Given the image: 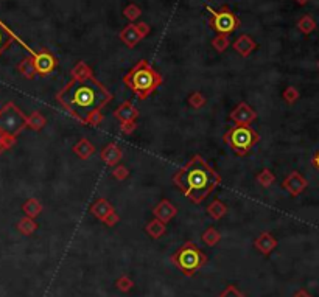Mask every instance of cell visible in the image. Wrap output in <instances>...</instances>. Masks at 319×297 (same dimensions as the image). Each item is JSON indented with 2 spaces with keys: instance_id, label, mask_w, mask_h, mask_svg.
Masks as SVG:
<instances>
[{
  "instance_id": "obj_1",
  "label": "cell",
  "mask_w": 319,
  "mask_h": 297,
  "mask_svg": "<svg viewBox=\"0 0 319 297\" xmlns=\"http://www.w3.org/2000/svg\"><path fill=\"white\" fill-rule=\"evenodd\" d=\"M112 98V94L94 75L78 80L72 78L56 94L58 104L86 126H98L101 123V110Z\"/></svg>"
},
{
  "instance_id": "obj_2",
  "label": "cell",
  "mask_w": 319,
  "mask_h": 297,
  "mask_svg": "<svg viewBox=\"0 0 319 297\" xmlns=\"http://www.w3.org/2000/svg\"><path fill=\"white\" fill-rule=\"evenodd\" d=\"M220 182H221L220 174L199 154L193 156L185 164V166H182L173 176V184L193 204H201L220 186Z\"/></svg>"
},
{
  "instance_id": "obj_3",
  "label": "cell",
  "mask_w": 319,
  "mask_h": 297,
  "mask_svg": "<svg viewBox=\"0 0 319 297\" xmlns=\"http://www.w3.org/2000/svg\"><path fill=\"white\" fill-rule=\"evenodd\" d=\"M162 75L156 72L154 67L145 60H140L123 76L125 86L131 90L139 100H147L162 84Z\"/></svg>"
},
{
  "instance_id": "obj_4",
  "label": "cell",
  "mask_w": 319,
  "mask_h": 297,
  "mask_svg": "<svg viewBox=\"0 0 319 297\" xmlns=\"http://www.w3.org/2000/svg\"><path fill=\"white\" fill-rule=\"evenodd\" d=\"M171 263L175 264L178 270L187 276L192 277L196 274V271H199L202 266H204L209 258L204 252L199 249V246L193 242H187L184 243L173 256L170 257Z\"/></svg>"
},
{
  "instance_id": "obj_5",
  "label": "cell",
  "mask_w": 319,
  "mask_h": 297,
  "mask_svg": "<svg viewBox=\"0 0 319 297\" xmlns=\"http://www.w3.org/2000/svg\"><path fill=\"white\" fill-rule=\"evenodd\" d=\"M223 140L237 156L243 158L260 142V136L249 124H235L224 132Z\"/></svg>"
},
{
  "instance_id": "obj_6",
  "label": "cell",
  "mask_w": 319,
  "mask_h": 297,
  "mask_svg": "<svg viewBox=\"0 0 319 297\" xmlns=\"http://www.w3.org/2000/svg\"><path fill=\"white\" fill-rule=\"evenodd\" d=\"M27 128V116L14 104L8 102L0 109V131L18 137Z\"/></svg>"
},
{
  "instance_id": "obj_7",
  "label": "cell",
  "mask_w": 319,
  "mask_h": 297,
  "mask_svg": "<svg viewBox=\"0 0 319 297\" xmlns=\"http://www.w3.org/2000/svg\"><path fill=\"white\" fill-rule=\"evenodd\" d=\"M206 8L210 14L209 25L218 34H229L240 26V19L229 10V6H223L220 11L213 10L209 5H206Z\"/></svg>"
},
{
  "instance_id": "obj_8",
  "label": "cell",
  "mask_w": 319,
  "mask_h": 297,
  "mask_svg": "<svg viewBox=\"0 0 319 297\" xmlns=\"http://www.w3.org/2000/svg\"><path fill=\"white\" fill-rule=\"evenodd\" d=\"M14 40H18L19 44L28 52V54L32 56V60H33V62H35L36 74H38V75H41V76H47L49 74H52L53 70L56 68L58 61H56V58H55V56H53L49 50L42 48V50H39V52H35L33 48L28 47L16 33H14Z\"/></svg>"
},
{
  "instance_id": "obj_9",
  "label": "cell",
  "mask_w": 319,
  "mask_h": 297,
  "mask_svg": "<svg viewBox=\"0 0 319 297\" xmlns=\"http://www.w3.org/2000/svg\"><path fill=\"white\" fill-rule=\"evenodd\" d=\"M282 187L291 196H299L308 187V180L303 178L299 172H291L283 179Z\"/></svg>"
},
{
  "instance_id": "obj_10",
  "label": "cell",
  "mask_w": 319,
  "mask_h": 297,
  "mask_svg": "<svg viewBox=\"0 0 319 297\" xmlns=\"http://www.w3.org/2000/svg\"><path fill=\"white\" fill-rule=\"evenodd\" d=\"M257 118V112L248 104L241 102L234 110L229 114V120H232L237 124H251Z\"/></svg>"
},
{
  "instance_id": "obj_11",
  "label": "cell",
  "mask_w": 319,
  "mask_h": 297,
  "mask_svg": "<svg viewBox=\"0 0 319 297\" xmlns=\"http://www.w3.org/2000/svg\"><path fill=\"white\" fill-rule=\"evenodd\" d=\"M100 158H101V160H103L108 166H115V165H119V162H122L123 151H122V148L117 144H115V142H111L103 150H101Z\"/></svg>"
},
{
  "instance_id": "obj_12",
  "label": "cell",
  "mask_w": 319,
  "mask_h": 297,
  "mask_svg": "<svg viewBox=\"0 0 319 297\" xmlns=\"http://www.w3.org/2000/svg\"><path fill=\"white\" fill-rule=\"evenodd\" d=\"M254 248L262 254V256L268 257L271 256V252L277 248V240L269 232H262L254 240Z\"/></svg>"
},
{
  "instance_id": "obj_13",
  "label": "cell",
  "mask_w": 319,
  "mask_h": 297,
  "mask_svg": "<svg viewBox=\"0 0 319 297\" xmlns=\"http://www.w3.org/2000/svg\"><path fill=\"white\" fill-rule=\"evenodd\" d=\"M153 215H154V218L161 220L162 222L167 224L178 215V208L173 206L168 200H162L153 208Z\"/></svg>"
},
{
  "instance_id": "obj_14",
  "label": "cell",
  "mask_w": 319,
  "mask_h": 297,
  "mask_svg": "<svg viewBox=\"0 0 319 297\" xmlns=\"http://www.w3.org/2000/svg\"><path fill=\"white\" fill-rule=\"evenodd\" d=\"M115 212V208H114V206L108 201V200H105V198H100V200H97L92 206H91V214L97 218V220H100L101 222H105L112 214Z\"/></svg>"
},
{
  "instance_id": "obj_15",
  "label": "cell",
  "mask_w": 319,
  "mask_h": 297,
  "mask_svg": "<svg viewBox=\"0 0 319 297\" xmlns=\"http://www.w3.org/2000/svg\"><path fill=\"white\" fill-rule=\"evenodd\" d=\"M114 117L120 123L126 120H136L139 117V109L131 102H125L114 110Z\"/></svg>"
},
{
  "instance_id": "obj_16",
  "label": "cell",
  "mask_w": 319,
  "mask_h": 297,
  "mask_svg": "<svg viewBox=\"0 0 319 297\" xmlns=\"http://www.w3.org/2000/svg\"><path fill=\"white\" fill-rule=\"evenodd\" d=\"M257 44H255V40L248 36V34H241L237 38V40L234 42V50L243 56V58H246V56H249L254 50H255Z\"/></svg>"
},
{
  "instance_id": "obj_17",
  "label": "cell",
  "mask_w": 319,
  "mask_h": 297,
  "mask_svg": "<svg viewBox=\"0 0 319 297\" xmlns=\"http://www.w3.org/2000/svg\"><path fill=\"white\" fill-rule=\"evenodd\" d=\"M120 39L125 42L129 48H134L142 40V36L137 32V26L131 24V25H126L123 30L120 32Z\"/></svg>"
},
{
  "instance_id": "obj_18",
  "label": "cell",
  "mask_w": 319,
  "mask_h": 297,
  "mask_svg": "<svg viewBox=\"0 0 319 297\" xmlns=\"http://www.w3.org/2000/svg\"><path fill=\"white\" fill-rule=\"evenodd\" d=\"M74 152L78 156L80 159H89L91 156L95 152V146L91 144V140L89 138H80L78 142L74 145Z\"/></svg>"
},
{
  "instance_id": "obj_19",
  "label": "cell",
  "mask_w": 319,
  "mask_h": 297,
  "mask_svg": "<svg viewBox=\"0 0 319 297\" xmlns=\"http://www.w3.org/2000/svg\"><path fill=\"white\" fill-rule=\"evenodd\" d=\"M18 72L27 78V80H33L38 74H36V67L35 62L32 60V56H27V58H22L18 64Z\"/></svg>"
},
{
  "instance_id": "obj_20",
  "label": "cell",
  "mask_w": 319,
  "mask_h": 297,
  "mask_svg": "<svg viewBox=\"0 0 319 297\" xmlns=\"http://www.w3.org/2000/svg\"><path fill=\"white\" fill-rule=\"evenodd\" d=\"M145 232H147L153 240H157V238H161L162 235H165L167 232V224L162 222L161 220H151L148 224H147V228H145Z\"/></svg>"
},
{
  "instance_id": "obj_21",
  "label": "cell",
  "mask_w": 319,
  "mask_h": 297,
  "mask_svg": "<svg viewBox=\"0 0 319 297\" xmlns=\"http://www.w3.org/2000/svg\"><path fill=\"white\" fill-rule=\"evenodd\" d=\"M46 124H47V120L39 110L32 112V114L27 117V128H30V130H33L36 132H39Z\"/></svg>"
},
{
  "instance_id": "obj_22",
  "label": "cell",
  "mask_w": 319,
  "mask_h": 297,
  "mask_svg": "<svg viewBox=\"0 0 319 297\" xmlns=\"http://www.w3.org/2000/svg\"><path fill=\"white\" fill-rule=\"evenodd\" d=\"M14 40V32L0 20V54H2Z\"/></svg>"
},
{
  "instance_id": "obj_23",
  "label": "cell",
  "mask_w": 319,
  "mask_h": 297,
  "mask_svg": "<svg viewBox=\"0 0 319 297\" xmlns=\"http://www.w3.org/2000/svg\"><path fill=\"white\" fill-rule=\"evenodd\" d=\"M22 210H24V214L27 216H30V218H36L41 215V212H42V204L36 200V198H28V200L24 202L22 206Z\"/></svg>"
},
{
  "instance_id": "obj_24",
  "label": "cell",
  "mask_w": 319,
  "mask_h": 297,
  "mask_svg": "<svg viewBox=\"0 0 319 297\" xmlns=\"http://www.w3.org/2000/svg\"><path fill=\"white\" fill-rule=\"evenodd\" d=\"M207 214H209L210 218H213V220H221V218L226 216V214H227V206H226L223 201H220V200H215V201H212V202L209 204V207H207Z\"/></svg>"
},
{
  "instance_id": "obj_25",
  "label": "cell",
  "mask_w": 319,
  "mask_h": 297,
  "mask_svg": "<svg viewBox=\"0 0 319 297\" xmlns=\"http://www.w3.org/2000/svg\"><path fill=\"white\" fill-rule=\"evenodd\" d=\"M18 230H19L22 235L30 236V235H33V234L38 230V222L35 221V218L25 216V218L19 220V222H18Z\"/></svg>"
},
{
  "instance_id": "obj_26",
  "label": "cell",
  "mask_w": 319,
  "mask_h": 297,
  "mask_svg": "<svg viewBox=\"0 0 319 297\" xmlns=\"http://www.w3.org/2000/svg\"><path fill=\"white\" fill-rule=\"evenodd\" d=\"M297 28L303 34H310L316 30V20L311 16H308V14H305V16H302L297 20Z\"/></svg>"
},
{
  "instance_id": "obj_27",
  "label": "cell",
  "mask_w": 319,
  "mask_h": 297,
  "mask_svg": "<svg viewBox=\"0 0 319 297\" xmlns=\"http://www.w3.org/2000/svg\"><path fill=\"white\" fill-rule=\"evenodd\" d=\"M201 240H202V243H204L206 246L212 248L221 240V234L216 230L215 228H209L204 234L201 235Z\"/></svg>"
},
{
  "instance_id": "obj_28",
  "label": "cell",
  "mask_w": 319,
  "mask_h": 297,
  "mask_svg": "<svg viewBox=\"0 0 319 297\" xmlns=\"http://www.w3.org/2000/svg\"><path fill=\"white\" fill-rule=\"evenodd\" d=\"M91 75H94L92 68L88 64H86V62H83V61H80L74 68H72V72H70V76L74 78V80L86 78V76H91Z\"/></svg>"
},
{
  "instance_id": "obj_29",
  "label": "cell",
  "mask_w": 319,
  "mask_h": 297,
  "mask_svg": "<svg viewBox=\"0 0 319 297\" xmlns=\"http://www.w3.org/2000/svg\"><path fill=\"white\" fill-rule=\"evenodd\" d=\"M257 182H258V184H260V186H262V187L268 188V187H271L272 184L275 182V174L271 172V170H268V168H263L262 172H260V173L257 174Z\"/></svg>"
},
{
  "instance_id": "obj_30",
  "label": "cell",
  "mask_w": 319,
  "mask_h": 297,
  "mask_svg": "<svg viewBox=\"0 0 319 297\" xmlns=\"http://www.w3.org/2000/svg\"><path fill=\"white\" fill-rule=\"evenodd\" d=\"M115 286H117V290L122 292H129L134 288V282L129 276H122L117 278V282H115Z\"/></svg>"
},
{
  "instance_id": "obj_31",
  "label": "cell",
  "mask_w": 319,
  "mask_h": 297,
  "mask_svg": "<svg viewBox=\"0 0 319 297\" xmlns=\"http://www.w3.org/2000/svg\"><path fill=\"white\" fill-rule=\"evenodd\" d=\"M230 44V40H229V36L227 34H218L213 40H212V47L218 52V53H223Z\"/></svg>"
},
{
  "instance_id": "obj_32",
  "label": "cell",
  "mask_w": 319,
  "mask_h": 297,
  "mask_svg": "<svg viewBox=\"0 0 319 297\" xmlns=\"http://www.w3.org/2000/svg\"><path fill=\"white\" fill-rule=\"evenodd\" d=\"M16 138L14 136H10L7 132H2L0 131V154L5 152L7 150H10L14 144H16Z\"/></svg>"
},
{
  "instance_id": "obj_33",
  "label": "cell",
  "mask_w": 319,
  "mask_h": 297,
  "mask_svg": "<svg viewBox=\"0 0 319 297\" xmlns=\"http://www.w3.org/2000/svg\"><path fill=\"white\" fill-rule=\"evenodd\" d=\"M140 14H142L140 8H139L137 5H134V4H129V5L123 10V16H125L128 20H131V22H134L136 19H139Z\"/></svg>"
},
{
  "instance_id": "obj_34",
  "label": "cell",
  "mask_w": 319,
  "mask_h": 297,
  "mask_svg": "<svg viewBox=\"0 0 319 297\" xmlns=\"http://www.w3.org/2000/svg\"><path fill=\"white\" fill-rule=\"evenodd\" d=\"M282 96H283L285 103H288V104H294V103L299 100V90H297L296 88H293V86H288V88L283 90Z\"/></svg>"
},
{
  "instance_id": "obj_35",
  "label": "cell",
  "mask_w": 319,
  "mask_h": 297,
  "mask_svg": "<svg viewBox=\"0 0 319 297\" xmlns=\"http://www.w3.org/2000/svg\"><path fill=\"white\" fill-rule=\"evenodd\" d=\"M188 104H190L193 109H201L206 104V96L201 92H193L190 96H188Z\"/></svg>"
},
{
  "instance_id": "obj_36",
  "label": "cell",
  "mask_w": 319,
  "mask_h": 297,
  "mask_svg": "<svg viewBox=\"0 0 319 297\" xmlns=\"http://www.w3.org/2000/svg\"><path fill=\"white\" fill-rule=\"evenodd\" d=\"M216 297H246L235 285H227Z\"/></svg>"
},
{
  "instance_id": "obj_37",
  "label": "cell",
  "mask_w": 319,
  "mask_h": 297,
  "mask_svg": "<svg viewBox=\"0 0 319 297\" xmlns=\"http://www.w3.org/2000/svg\"><path fill=\"white\" fill-rule=\"evenodd\" d=\"M111 174H112L115 179H117V180H125V179H128V176H129V170H128L125 165H115Z\"/></svg>"
},
{
  "instance_id": "obj_38",
  "label": "cell",
  "mask_w": 319,
  "mask_h": 297,
  "mask_svg": "<svg viewBox=\"0 0 319 297\" xmlns=\"http://www.w3.org/2000/svg\"><path fill=\"white\" fill-rule=\"evenodd\" d=\"M137 128V123L136 120H126V122H122L120 123V131L123 134H133Z\"/></svg>"
},
{
  "instance_id": "obj_39",
  "label": "cell",
  "mask_w": 319,
  "mask_h": 297,
  "mask_svg": "<svg viewBox=\"0 0 319 297\" xmlns=\"http://www.w3.org/2000/svg\"><path fill=\"white\" fill-rule=\"evenodd\" d=\"M136 26H137V32H139V34L142 36V39H143V38H147V36L150 34V32H151L150 25H148V24H145V22L136 24Z\"/></svg>"
},
{
  "instance_id": "obj_40",
  "label": "cell",
  "mask_w": 319,
  "mask_h": 297,
  "mask_svg": "<svg viewBox=\"0 0 319 297\" xmlns=\"http://www.w3.org/2000/svg\"><path fill=\"white\" fill-rule=\"evenodd\" d=\"M119 220H120V216L117 215V212H114V214L103 222L105 226H108V228H112V226H115V224H117L119 222Z\"/></svg>"
},
{
  "instance_id": "obj_41",
  "label": "cell",
  "mask_w": 319,
  "mask_h": 297,
  "mask_svg": "<svg viewBox=\"0 0 319 297\" xmlns=\"http://www.w3.org/2000/svg\"><path fill=\"white\" fill-rule=\"evenodd\" d=\"M311 164H313V166L319 172V150L313 154V158H311Z\"/></svg>"
},
{
  "instance_id": "obj_42",
  "label": "cell",
  "mask_w": 319,
  "mask_h": 297,
  "mask_svg": "<svg viewBox=\"0 0 319 297\" xmlns=\"http://www.w3.org/2000/svg\"><path fill=\"white\" fill-rule=\"evenodd\" d=\"M293 297H311L310 294H308V291H305V290H299V291H296L294 292V296Z\"/></svg>"
},
{
  "instance_id": "obj_43",
  "label": "cell",
  "mask_w": 319,
  "mask_h": 297,
  "mask_svg": "<svg viewBox=\"0 0 319 297\" xmlns=\"http://www.w3.org/2000/svg\"><path fill=\"white\" fill-rule=\"evenodd\" d=\"M310 2V0H296V4H299V5H307Z\"/></svg>"
},
{
  "instance_id": "obj_44",
  "label": "cell",
  "mask_w": 319,
  "mask_h": 297,
  "mask_svg": "<svg viewBox=\"0 0 319 297\" xmlns=\"http://www.w3.org/2000/svg\"><path fill=\"white\" fill-rule=\"evenodd\" d=\"M317 67H319V62H317Z\"/></svg>"
}]
</instances>
